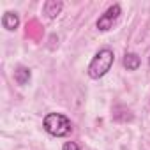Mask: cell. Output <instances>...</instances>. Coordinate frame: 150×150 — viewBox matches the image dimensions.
<instances>
[{"instance_id":"2","label":"cell","mask_w":150,"mask_h":150,"mask_svg":"<svg viewBox=\"0 0 150 150\" xmlns=\"http://www.w3.org/2000/svg\"><path fill=\"white\" fill-rule=\"evenodd\" d=\"M42 127L48 134H51L55 138H64V136L71 134V131H72L71 120L62 113H48L42 120Z\"/></svg>"},{"instance_id":"5","label":"cell","mask_w":150,"mask_h":150,"mask_svg":"<svg viewBox=\"0 0 150 150\" xmlns=\"http://www.w3.org/2000/svg\"><path fill=\"white\" fill-rule=\"evenodd\" d=\"M2 27L6 30H9V32H14L20 27V16H18V13H13V11L4 13V16H2Z\"/></svg>"},{"instance_id":"1","label":"cell","mask_w":150,"mask_h":150,"mask_svg":"<svg viewBox=\"0 0 150 150\" xmlns=\"http://www.w3.org/2000/svg\"><path fill=\"white\" fill-rule=\"evenodd\" d=\"M113 62H115V53L110 48H103L90 60V64L87 67V74L92 80H99L110 72V69L113 67Z\"/></svg>"},{"instance_id":"3","label":"cell","mask_w":150,"mask_h":150,"mask_svg":"<svg viewBox=\"0 0 150 150\" xmlns=\"http://www.w3.org/2000/svg\"><path fill=\"white\" fill-rule=\"evenodd\" d=\"M122 14V7H120V4H113V6H110L101 16H99V20H97V28L101 30V32H108L111 27H113V23L118 20V16Z\"/></svg>"},{"instance_id":"7","label":"cell","mask_w":150,"mask_h":150,"mask_svg":"<svg viewBox=\"0 0 150 150\" xmlns=\"http://www.w3.org/2000/svg\"><path fill=\"white\" fill-rule=\"evenodd\" d=\"M30 78H32V72H30V69L28 67H25V65H18L16 69H14V81L18 83V85H27L28 81H30Z\"/></svg>"},{"instance_id":"6","label":"cell","mask_w":150,"mask_h":150,"mask_svg":"<svg viewBox=\"0 0 150 150\" xmlns=\"http://www.w3.org/2000/svg\"><path fill=\"white\" fill-rule=\"evenodd\" d=\"M122 64H124V67H125L127 71H138V69H139V65H141V58H139V55H138V53L129 51V53H125V55H124Z\"/></svg>"},{"instance_id":"8","label":"cell","mask_w":150,"mask_h":150,"mask_svg":"<svg viewBox=\"0 0 150 150\" xmlns=\"http://www.w3.org/2000/svg\"><path fill=\"white\" fill-rule=\"evenodd\" d=\"M62 150H80V146H78V143H74V141H65Z\"/></svg>"},{"instance_id":"4","label":"cell","mask_w":150,"mask_h":150,"mask_svg":"<svg viewBox=\"0 0 150 150\" xmlns=\"http://www.w3.org/2000/svg\"><path fill=\"white\" fill-rule=\"evenodd\" d=\"M64 9V4L60 2V0H46L44 6H42V13L50 18V20H55Z\"/></svg>"}]
</instances>
